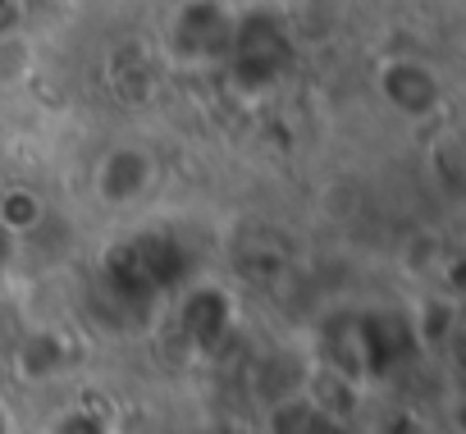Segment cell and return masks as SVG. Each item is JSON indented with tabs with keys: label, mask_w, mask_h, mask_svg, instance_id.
I'll list each match as a JSON object with an SVG mask.
<instances>
[{
	"label": "cell",
	"mask_w": 466,
	"mask_h": 434,
	"mask_svg": "<svg viewBox=\"0 0 466 434\" xmlns=\"http://www.w3.org/2000/svg\"><path fill=\"white\" fill-rule=\"evenodd\" d=\"M380 92H384V101H389L398 115H407V119H425V115H434L439 101H443L439 74H434L425 60H411V56L384 60V69H380Z\"/></svg>",
	"instance_id": "cell-1"
},
{
	"label": "cell",
	"mask_w": 466,
	"mask_h": 434,
	"mask_svg": "<svg viewBox=\"0 0 466 434\" xmlns=\"http://www.w3.org/2000/svg\"><path fill=\"white\" fill-rule=\"evenodd\" d=\"M147 187H151V156L142 146H115L96 165V197H106L110 206H128Z\"/></svg>",
	"instance_id": "cell-2"
},
{
	"label": "cell",
	"mask_w": 466,
	"mask_h": 434,
	"mask_svg": "<svg viewBox=\"0 0 466 434\" xmlns=\"http://www.w3.org/2000/svg\"><path fill=\"white\" fill-rule=\"evenodd\" d=\"M0 434H5V416H0Z\"/></svg>",
	"instance_id": "cell-3"
}]
</instances>
